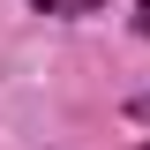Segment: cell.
Returning a JSON list of instances; mask_svg holds the SVG:
<instances>
[{
    "label": "cell",
    "mask_w": 150,
    "mask_h": 150,
    "mask_svg": "<svg viewBox=\"0 0 150 150\" xmlns=\"http://www.w3.org/2000/svg\"><path fill=\"white\" fill-rule=\"evenodd\" d=\"M38 15H98V8H105V0H30Z\"/></svg>",
    "instance_id": "6da1fadb"
},
{
    "label": "cell",
    "mask_w": 150,
    "mask_h": 150,
    "mask_svg": "<svg viewBox=\"0 0 150 150\" xmlns=\"http://www.w3.org/2000/svg\"><path fill=\"white\" fill-rule=\"evenodd\" d=\"M135 30H143V38H150V0H143V15H135Z\"/></svg>",
    "instance_id": "7a4b0ae2"
},
{
    "label": "cell",
    "mask_w": 150,
    "mask_h": 150,
    "mask_svg": "<svg viewBox=\"0 0 150 150\" xmlns=\"http://www.w3.org/2000/svg\"><path fill=\"white\" fill-rule=\"evenodd\" d=\"M135 112H150V98H143V105H135Z\"/></svg>",
    "instance_id": "3957f363"
},
{
    "label": "cell",
    "mask_w": 150,
    "mask_h": 150,
    "mask_svg": "<svg viewBox=\"0 0 150 150\" xmlns=\"http://www.w3.org/2000/svg\"><path fill=\"white\" fill-rule=\"evenodd\" d=\"M143 150H150V143H143Z\"/></svg>",
    "instance_id": "277c9868"
}]
</instances>
